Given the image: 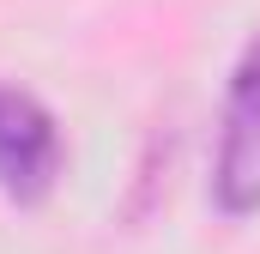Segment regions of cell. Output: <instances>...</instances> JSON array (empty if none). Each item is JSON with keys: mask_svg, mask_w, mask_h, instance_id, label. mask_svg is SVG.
Instances as JSON below:
<instances>
[{"mask_svg": "<svg viewBox=\"0 0 260 254\" xmlns=\"http://www.w3.org/2000/svg\"><path fill=\"white\" fill-rule=\"evenodd\" d=\"M61 176V127L55 115L30 97L0 85V188L18 200L49 194V182Z\"/></svg>", "mask_w": 260, "mask_h": 254, "instance_id": "cell-1", "label": "cell"}, {"mask_svg": "<svg viewBox=\"0 0 260 254\" xmlns=\"http://www.w3.org/2000/svg\"><path fill=\"white\" fill-rule=\"evenodd\" d=\"M218 200L230 212L260 206V37L236 67L230 115H224V151H218Z\"/></svg>", "mask_w": 260, "mask_h": 254, "instance_id": "cell-2", "label": "cell"}]
</instances>
